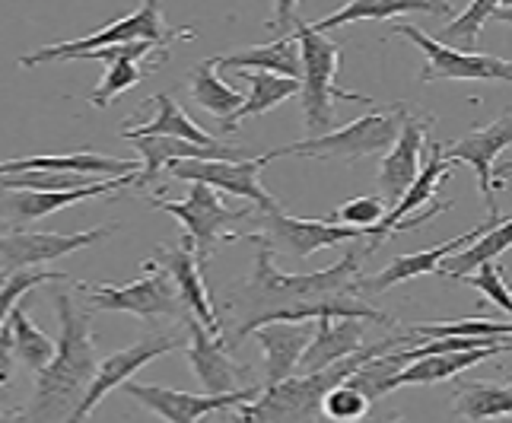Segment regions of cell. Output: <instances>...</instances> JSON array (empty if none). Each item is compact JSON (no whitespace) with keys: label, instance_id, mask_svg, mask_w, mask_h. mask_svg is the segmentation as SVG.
<instances>
[{"label":"cell","instance_id":"cell-21","mask_svg":"<svg viewBox=\"0 0 512 423\" xmlns=\"http://www.w3.org/2000/svg\"><path fill=\"white\" fill-rule=\"evenodd\" d=\"M128 185H137V172L121 175V179H102V182L83 185L74 191H10V195H0V210H4V217H10L16 223H32V220L58 214V210H64L70 204L112 195V191H121Z\"/></svg>","mask_w":512,"mask_h":423},{"label":"cell","instance_id":"cell-41","mask_svg":"<svg viewBox=\"0 0 512 423\" xmlns=\"http://www.w3.org/2000/svg\"><path fill=\"white\" fill-rule=\"evenodd\" d=\"M369 411V401L366 395H360L353 385H338V389H331L322 401V414L328 420H338V423H357L363 414Z\"/></svg>","mask_w":512,"mask_h":423},{"label":"cell","instance_id":"cell-28","mask_svg":"<svg viewBox=\"0 0 512 423\" xmlns=\"http://www.w3.org/2000/svg\"><path fill=\"white\" fill-rule=\"evenodd\" d=\"M217 67H242V70H261V74H277L287 80L303 77V61H299V45L293 35L284 29V35L264 45L239 48L233 55L217 58Z\"/></svg>","mask_w":512,"mask_h":423},{"label":"cell","instance_id":"cell-16","mask_svg":"<svg viewBox=\"0 0 512 423\" xmlns=\"http://www.w3.org/2000/svg\"><path fill=\"white\" fill-rule=\"evenodd\" d=\"M261 236L264 242H274L277 249L290 252L293 258H312L322 249H334V245L344 242H357L360 236H366L363 229H350V226H338L328 220H303V217H287L274 210V214L261 217Z\"/></svg>","mask_w":512,"mask_h":423},{"label":"cell","instance_id":"cell-19","mask_svg":"<svg viewBox=\"0 0 512 423\" xmlns=\"http://www.w3.org/2000/svg\"><path fill=\"white\" fill-rule=\"evenodd\" d=\"M83 175V179H96V175H134L140 172L134 160H115V156H102L90 150L77 153H42V156H20V160L0 163V179H13V175Z\"/></svg>","mask_w":512,"mask_h":423},{"label":"cell","instance_id":"cell-2","mask_svg":"<svg viewBox=\"0 0 512 423\" xmlns=\"http://www.w3.org/2000/svg\"><path fill=\"white\" fill-rule=\"evenodd\" d=\"M51 299H55L61 338L55 357L35 379L32 401L23 411L26 423H64L86 395V389H90L99 369L96 341L90 331L93 309H83L70 290H55Z\"/></svg>","mask_w":512,"mask_h":423},{"label":"cell","instance_id":"cell-34","mask_svg":"<svg viewBox=\"0 0 512 423\" xmlns=\"http://www.w3.org/2000/svg\"><path fill=\"white\" fill-rule=\"evenodd\" d=\"M7 325H10V334H13V354H16V360H20L23 366H29L32 373H42V369L51 363V357H55L58 344L51 341L48 334L29 319L23 303L10 312Z\"/></svg>","mask_w":512,"mask_h":423},{"label":"cell","instance_id":"cell-23","mask_svg":"<svg viewBox=\"0 0 512 423\" xmlns=\"http://www.w3.org/2000/svg\"><path fill=\"white\" fill-rule=\"evenodd\" d=\"M264 350V389L287 382L303 360L306 347L315 338V322H271L255 331Z\"/></svg>","mask_w":512,"mask_h":423},{"label":"cell","instance_id":"cell-3","mask_svg":"<svg viewBox=\"0 0 512 423\" xmlns=\"http://www.w3.org/2000/svg\"><path fill=\"white\" fill-rule=\"evenodd\" d=\"M401 344L411 347L414 338H408V334L401 331V334H392V338H385V341L366 344L353 357L322 369V373L290 376L287 382L271 385V389H261V395L255 401L236 408V420L239 423H312L322 414V401L331 389L344 385L363 363H369L373 357H382V354H392V350Z\"/></svg>","mask_w":512,"mask_h":423},{"label":"cell","instance_id":"cell-26","mask_svg":"<svg viewBox=\"0 0 512 423\" xmlns=\"http://www.w3.org/2000/svg\"><path fill=\"white\" fill-rule=\"evenodd\" d=\"M408 13H436L446 16L452 13L449 4H433V0H353V4L334 10L325 20L309 23L312 32L328 35L338 26H350V23H363V20H376V23H388V20H401Z\"/></svg>","mask_w":512,"mask_h":423},{"label":"cell","instance_id":"cell-38","mask_svg":"<svg viewBox=\"0 0 512 423\" xmlns=\"http://www.w3.org/2000/svg\"><path fill=\"white\" fill-rule=\"evenodd\" d=\"M147 74H150V67H144L140 61H115V64H109V70L102 74L99 86L90 93V102L96 105V109H105V105H109L115 96H121L125 90H131V86H137Z\"/></svg>","mask_w":512,"mask_h":423},{"label":"cell","instance_id":"cell-39","mask_svg":"<svg viewBox=\"0 0 512 423\" xmlns=\"http://www.w3.org/2000/svg\"><path fill=\"white\" fill-rule=\"evenodd\" d=\"M388 214V204L379 195H366V198H353L347 204H341L334 210L331 217H325L328 223H338V226H350V229H373L385 220Z\"/></svg>","mask_w":512,"mask_h":423},{"label":"cell","instance_id":"cell-4","mask_svg":"<svg viewBox=\"0 0 512 423\" xmlns=\"http://www.w3.org/2000/svg\"><path fill=\"white\" fill-rule=\"evenodd\" d=\"M287 29L296 45H299V61H303V77H299V99H303V118L306 128L312 131V137L328 134V128L334 125V102L331 99H344V102H363L369 105L373 99L341 90L334 77H338L341 67V45L331 42L328 35L312 32L309 23L299 20V13L293 4H277L274 20L268 23V29Z\"/></svg>","mask_w":512,"mask_h":423},{"label":"cell","instance_id":"cell-10","mask_svg":"<svg viewBox=\"0 0 512 423\" xmlns=\"http://www.w3.org/2000/svg\"><path fill=\"white\" fill-rule=\"evenodd\" d=\"M271 163V156H249V160H239V163H226V160H185V163H175L166 172L172 179L179 182H191V185H207L214 191H226L233 198H245L252 201L261 214H274L280 210L277 198L268 195L261 185V169Z\"/></svg>","mask_w":512,"mask_h":423},{"label":"cell","instance_id":"cell-20","mask_svg":"<svg viewBox=\"0 0 512 423\" xmlns=\"http://www.w3.org/2000/svg\"><path fill=\"white\" fill-rule=\"evenodd\" d=\"M512 147V109H506L497 121H490L487 128H478L465 134L462 140L443 147V156L449 163H468L478 175V188L487 201V210H497L490 204L493 195V166H497V156Z\"/></svg>","mask_w":512,"mask_h":423},{"label":"cell","instance_id":"cell-5","mask_svg":"<svg viewBox=\"0 0 512 423\" xmlns=\"http://www.w3.org/2000/svg\"><path fill=\"white\" fill-rule=\"evenodd\" d=\"M404 115H408V105H404V102L385 105V109H373L369 115L350 121V125H344L338 131L296 140V144L271 150L268 156H271V160H280V156H306V160L357 163V160H366V156H379V153L392 150V144L398 140Z\"/></svg>","mask_w":512,"mask_h":423},{"label":"cell","instance_id":"cell-17","mask_svg":"<svg viewBox=\"0 0 512 423\" xmlns=\"http://www.w3.org/2000/svg\"><path fill=\"white\" fill-rule=\"evenodd\" d=\"M150 264H156L172 277L175 290H179V299L185 312L191 315L194 322H201L214 338H223V325H220V315L214 309V303H210V293H207V284H204V264L198 258V252H194V245L182 236V242L175 245V249L169 252H160L156 258H147Z\"/></svg>","mask_w":512,"mask_h":423},{"label":"cell","instance_id":"cell-22","mask_svg":"<svg viewBox=\"0 0 512 423\" xmlns=\"http://www.w3.org/2000/svg\"><path fill=\"white\" fill-rule=\"evenodd\" d=\"M449 172H452V163L443 156V147H439V144H427V163H423V169L417 172L414 185H411L408 191H404V198H401L392 210H388L385 220H382L379 226L366 229V236H369L366 252H376L385 239H392V229H395L401 220H408V217L420 214V207L433 204L436 188L449 179Z\"/></svg>","mask_w":512,"mask_h":423},{"label":"cell","instance_id":"cell-32","mask_svg":"<svg viewBox=\"0 0 512 423\" xmlns=\"http://www.w3.org/2000/svg\"><path fill=\"white\" fill-rule=\"evenodd\" d=\"M512 249V220H503L497 226H490L487 233L481 239H474L468 249H462L458 255L446 258L443 264H439V277H446V280H462L468 274H474L481 268V264H490V261H497L503 252Z\"/></svg>","mask_w":512,"mask_h":423},{"label":"cell","instance_id":"cell-8","mask_svg":"<svg viewBox=\"0 0 512 423\" xmlns=\"http://www.w3.org/2000/svg\"><path fill=\"white\" fill-rule=\"evenodd\" d=\"M392 35H404L408 42H414L423 51V70H420V83H433V80H500L512 83V61L497 58V55H484V51H455L439 45L433 35H427L420 26L395 20Z\"/></svg>","mask_w":512,"mask_h":423},{"label":"cell","instance_id":"cell-49","mask_svg":"<svg viewBox=\"0 0 512 423\" xmlns=\"http://www.w3.org/2000/svg\"><path fill=\"white\" fill-rule=\"evenodd\" d=\"M0 277H4V274H0ZM0 284H4V280H0Z\"/></svg>","mask_w":512,"mask_h":423},{"label":"cell","instance_id":"cell-1","mask_svg":"<svg viewBox=\"0 0 512 423\" xmlns=\"http://www.w3.org/2000/svg\"><path fill=\"white\" fill-rule=\"evenodd\" d=\"M245 242H255V271L245 280L242 287L229 293V303L233 309H245L249 319H245L236 334H229V347H236L245 341V334H252L261 319L299 303H315V299H328V296H341L353 290V280L360 277V261L369 255L366 249H350L341 261H334L325 271H312V274H284L271 261V245L264 242L261 233H242Z\"/></svg>","mask_w":512,"mask_h":423},{"label":"cell","instance_id":"cell-13","mask_svg":"<svg viewBox=\"0 0 512 423\" xmlns=\"http://www.w3.org/2000/svg\"><path fill=\"white\" fill-rule=\"evenodd\" d=\"M264 385H252L233 395H194V392H175L163 389V385H140V382H125L121 392L140 401V408L150 414L163 417L166 423H201L204 417L217 411H236L242 404H249L261 395Z\"/></svg>","mask_w":512,"mask_h":423},{"label":"cell","instance_id":"cell-40","mask_svg":"<svg viewBox=\"0 0 512 423\" xmlns=\"http://www.w3.org/2000/svg\"><path fill=\"white\" fill-rule=\"evenodd\" d=\"M48 280H70L67 274H51V271H20V274H10L4 284H0V328L7 325L10 312L23 303V296L39 287L48 284Z\"/></svg>","mask_w":512,"mask_h":423},{"label":"cell","instance_id":"cell-15","mask_svg":"<svg viewBox=\"0 0 512 423\" xmlns=\"http://www.w3.org/2000/svg\"><path fill=\"white\" fill-rule=\"evenodd\" d=\"M503 223V217L497 214V210H487V220L478 223L474 229H468V233L455 236L443 245H436V249H427V252H414V255H398L395 261H388L385 268L373 277H357L353 280V290L350 293H366V296H376V293H385L392 290L398 284H404V280H414V277H423V274H436L439 264H443L446 258L458 255L462 249H468V245L474 239H481L490 226Z\"/></svg>","mask_w":512,"mask_h":423},{"label":"cell","instance_id":"cell-29","mask_svg":"<svg viewBox=\"0 0 512 423\" xmlns=\"http://www.w3.org/2000/svg\"><path fill=\"white\" fill-rule=\"evenodd\" d=\"M150 102L156 105V118L147 121V125H140V128L121 131V137H125V140H134V137H175V140H188V144H198V147H217L220 144V137L207 134L198 121H191L172 96L156 93Z\"/></svg>","mask_w":512,"mask_h":423},{"label":"cell","instance_id":"cell-9","mask_svg":"<svg viewBox=\"0 0 512 423\" xmlns=\"http://www.w3.org/2000/svg\"><path fill=\"white\" fill-rule=\"evenodd\" d=\"M182 347H185V341L179 338V334L153 331V334H147L144 341L118 350V354H112L109 360H102L93 382H90V389H86V395L80 398V404L70 411V417L64 423H86L93 417V411L99 408V401L105 395L121 389L125 382H131V376H137L140 369H144L147 363H153L156 357H166L169 350H182Z\"/></svg>","mask_w":512,"mask_h":423},{"label":"cell","instance_id":"cell-24","mask_svg":"<svg viewBox=\"0 0 512 423\" xmlns=\"http://www.w3.org/2000/svg\"><path fill=\"white\" fill-rule=\"evenodd\" d=\"M131 144L140 156V163H144V169L137 172V185H150L163 169L185 163V160H226V163L249 160V153L239 147H226V144L198 147V144H188V140H175V137H134Z\"/></svg>","mask_w":512,"mask_h":423},{"label":"cell","instance_id":"cell-14","mask_svg":"<svg viewBox=\"0 0 512 423\" xmlns=\"http://www.w3.org/2000/svg\"><path fill=\"white\" fill-rule=\"evenodd\" d=\"M188 338L191 344L185 347V360L191 366V373L201 379L204 395H233L242 389H252V369L236 363L226 354L223 338H214L201 322H194L185 312Z\"/></svg>","mask_w":512,"mask_h":423},{"label":"cell","instance_id":"cell-27","mask_svg":"<svg viewBox=\"0 0 512 423\" xmlns=\"http://www.w3.org/2000/svg\"><path fill=\"white\" fill-rule=\"evenodd\" d=\"M512 344H500V347H481V350H465V354H433V357H420L414 363H408L401 373L392 379V392L404 389V385H436L462 376L465 369L478 366L490 357L509 354Z\"/></svg>","mask_w":512,"mask_h":423},{"label":"cell","instance_id":"cell-48","mask_svg":"<svg viewBox=\"0 0 512 423\" xmlns=\"http://www.w3.org/2000/svg\"><path fill=\"white\" fill-rule=\"evenodd\" d=\"M490 423H512V417H503V420H490Z\"/></svg>","mask_w":512,"mask_h":423},{"label":"cell","instance_id":"cell-35","mask_svg":"<svg viewBox=\"0 0 512 423\" xmlns=\"http://www.w3.org/2000/svg\"><path fill=\"white\" fill-rule=\"evenodd\" d=\"M404 334L414 341H443V338H490V341H512V322H490V319H458V322H427L408 325Z\"/></svg>","mask_w":512,"mask_h":423},{"label":"cell","instance_id":"cell-47","mask_svg":"<svg viewBox=\"0 0 512 423\" xmlns=\"http://www.w3.org/2000/svg\"><path fill=\"white\" fill-rule=\"evenodd\" d=\"M357 423H373V420H357ZM376 423H404V420H376Z\"/></svg>","mask_w":512,"mask_h":423},{"label":"cell","instance_id":"cell-44","mask_svg":"<svg viewBox=\"0 0 512 423\" xmlns=\"http://www.w3.org/2000/svg\"><path fill=\"white\" fill-rule=\"evenodd\" d=\"M506 179H512V163H503L500 169H493V188H506Z\"/></svg>","mask_w":512,"mask_h":423},{"label":"cell","instance_id":"cell-33","mask_svg":"<svg viewBox=\"0 0 512 423\" xmlns=\"http://www.w3.org/2000/svg\"><path fill=\"white\" fill-rule=\"evenodd\" d=\"M245 80H249L252 93H249V99L242 102V109L233 118L223 121L220 131H239L242 118L268 115L271 109H277L280 102H287L290 96H299V80H287V77H277V74H261V70H249Z\"/></svg>","mask_w":512,"mask_h":423},{"label":"cell","instance_id":"cell-42","mask_svg":"<svg viewBox=\"0 0 512 423\" xmlns=\"http://www.w3.org/2000/svg\"><path fill=\"white\" fill-rule=\"evenodd\" d=\"M462 284H468V287H474V290H481L493 306L512 315V290L506 287L503 271H500L493 261H490V264H481V268L474 271V274L462 277Z\"/></svg>","mask_w":512,"mask_h":423},{"label":"cell","instance_id":"cell-36","mask_svg":"<svg viewBox=\"0 0 512 423\" xmlns=\"http://www.w3.org/2000/svg\"><path fill=\"white\" fill-rule=\"evenodd\" d=\"M408 366L401 360V350H392V354H382V357H373L369 363H363L357 373L347 379V385H353L360 395H366V401L373 404L379 398H385L392 392V379L401 373V369Z\"/></svg>","mask_w":512,"mask_h":423},{"label":"cell","instance_id":"cell-12","mask_svg":"<svg viewBox=\"0 0 512 423\" xmlns=\"http://www.w3.org/2000/svg\"><path fill=\"white\" fill-rule=\"evenodd\" d=\"M77 290L90 299V309L99 312H131L137 319H160V315H182L185 306L179 299L172 277L166 271H153L125 287L112 284H77Z\"/></svg>","mask_w":512,"mask_h":423},{"label":"cell","instance_id":"cell-46","mask_svg":"<svg viewBox=\"0 0 512 423\" xmlns=\"http://www.w3.org/2000/svg\"><path fill=\"white\" fill-rule=\"evenodd\" d=\"M0 423H23V411H0Z\"/></svg>","mask_w":512,"mask_h":423},{"label":"cell","instance_id":"cell-11","mask_svg":"<svg viewBox=\"0 0 512 423\" xmlns=\"http://www.w3.org/2000/svg\"><path fill=\"white\" fill-rule=\"evenodd\" d=\"M115 233L112 226L80 229V233H29V229H10L0 233V274H20L39 271L45 261L77 255L90 245L109 239Z\"/></svg>","mask_w":512,"mask_h":423},{"label":"cell","instance_id":"cell-25","mask_svg":"<svg viewBox=\"0 0 512 423\" xmlns=\"http://www.w3.org/2000/svg\"><path fill=\"white\" fill-rule=\"evenodd\" d=\"M363 338L366 325L357 319H319L315 322V338L299 360L296 376L322 373V369L353 357L357 350H363Z\"/></svg>","mask_w":512,"mask_h":423},{"label":"cell","instance_id":"cell-7","mask_svg":"<svg viewBox=\"0 0 512 423\" xmlns=\"http://www.w3.org/2000/svg\"><path fill=\"white\" fill-rule=\"evenodd\" d=\"M150 204L156 210H166L169 217H175V220L182 223L185 239L194 245V252H198L201 264L210 258V252H214L220 242H236V239H242V233H226L229 223L252 217L249 207H242V210L226 207V201L217 195L214 188H207V185H191L185 201L150 198Z\"/></svg>","mask_w":512,"mask_h":423},{"label":"cell","instance_id":"cell-18","mask_svg":"<svg viewBox=\"0 0 512 423\" xmlns=\"http://www.w3.org/2000/svg\"><path fill=\"white\" fill-rule=\"evenodd\" d=\"M433 125V118H414L411 112L404 115L401 121V131H398V140L392 144V150H388L382 156L379 163V188H382V201L388 204V210H392L401 198L404 191H408L417 179L420 172V156L427 153V131Z\"/></svg>","mask_w":512,"mask_h":423},{"label":"cell","instance_id":"cell-6","mask_svg":"<svg viewBox=\"0 0 512 423\" xmlns=\"http://www.w3.org/2000/svg\"><path fill=\"white\" fill-rule=\"evenodd\" d=\"M172 39H194V32H169L163 23V10L160 4H144L134 13L121 16L115 23H105L99 32L86 35V39H74V42H61V45H45L35 48L32 55H23L20 64L23 67H39V64H51V61H80L83 55H93V51L112 48V45H128V42H156V45H169Z\"/></svg>","mask_w":512,"mask_h":423},{"label":"cell","instance_id":"cell-31","mask_svg":"<svg viewBox=\"0 0 512 423\" xmlns=\"http://www.w3.org/2000/svg\"><path fill=\"white\" fill-rule=\"evenodd\" d=\"M188 93L194 99V105H201L204 112L214 115L220 125L223 121L233 118L242 109V93L233 90L220 74H217V58H210L204 64H198L191 70V83H188Z\"/></svg>","mask_w":512,"mask_h":423},{"label":"cell","instance_id":"cell-37","mask_svg":"<svg viewBox=\"0 0 512 423\" xmlns=\"http://www.w3.org/2000/svg\"><path fill=\"white\" fill-rule=\"evenodd\" d=\"M493 10H497V4H471L465 7L458 16H452V20L443 26V32L433 35V39L439 45L446 48H455V51H478V35L484 29V23L493 16Z\"/></svg>","mask_w":512,"mask_h":423},{"label":"cell","instance_id":"cell-30","mask_svg":"<svg viewBox=\"0 0 512 423\" xmlns=\"http://www.w3.org/2000/svg\"><path fill=\"white\" fill-rule=\"evenodd\" d=\"M452 414L474 420V423H490L512 417V385L500 382H462L458 392L452 395Z\"/></svg>","mask_w":512,"mask_h":423},{"label":"cell","instance_id":"cell-43","mask_svg":"<svg viewBox=\"0 0 512 423\" xmlns=\"http://www.w3.org/2000/svg\"><path fill=\"white\" fill-rule=\"evenodd\" d=\"M13 369H16L13 334H10V325H4V328H0V389H4V385H10Z\"/></svg>","mask_w":512,"mask_h":423},{"label":"cell","instance_id":"cell-45","mask_svg":"<svg viewBox=\"0 0 512 423\" xmlns=\"http://www.w3.org/2000/svg\"><path fill=\"white\" fill-rule=\"evenodd\" d=\"M493 16H497V20H503V23H509V26H512V7H509V4H497V10H493Z\"/></svg>","mask_w":512,"mask_h":423}]
</instances>
